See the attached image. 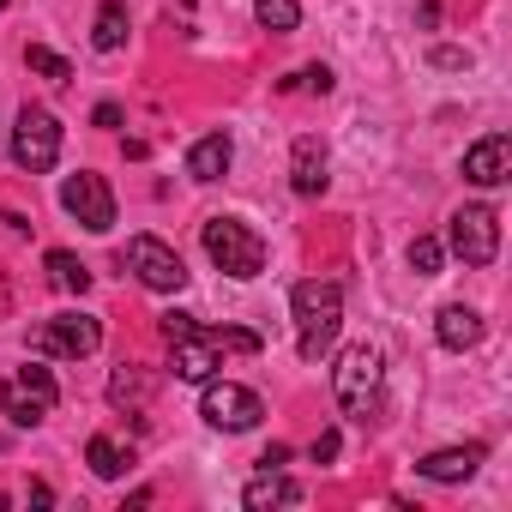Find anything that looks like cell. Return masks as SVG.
Listing matches in <instances>:
<instances>
[{"label":"cell","mask_w":512,"mask_h":512,"mask_svg":"<svg viewBox=\"0 0 512 512\" xmlns=\"http://www.w3.org/2000/svg\"><path fill=\"white\" fill-rule=\"evenodd\" d=\"M290 314H296V356H302V362H320V356L338 344V326H344V290L326 284V278H308V284H296Z\"/></svg>","instance_id":"1"},{"label":"cell","mask_w":512,"mask_h":512,"mask_svg":"<svg viewBox=\"0 0 512 512\" xmlns=\"http://www.w3.org/2000/svg\"><path fill=\"white\" fill-rule=\"evenodd\" d=\"M169 350H175V380H187V386H205L217 368H223V350H260V332H241V326H193V332H181V338H169Z\"/></svg>","instance_id":"2"},{"label":"cell","mask_w":512,"mask_h":512,"mask_svg":"<svg viewBox=\"0 0 512 512\" xmlns=\"http://www.w3.org/2000/svg\"><path fill=\"white\" fill-rule=\"evenodd\" d=\"M199 241H205V253H211V266L223 272V278H260L266 272V241L253 235L247 223H235V217H205V229H199Z\"/></svg>","instance_id":"3"},{"label":"cell","mask_w":512,"mask_h":512,"mask_svg":"<svg viewBox=\"0 0 512 512\" xmlns=\"http://www.w3.org/2000/svg\"><path fill=\"white\" fill-rule=\"evenodd\" d=\"M380 380H386V356H380L374 344H350V350L338 356V368H332V392H338V404H344L356 422H368V416L380 410Z\"/></svg>","instance_id":"4"},{"label":"cell","mask_w":512,"mask_h":512,"mask_svg":"<svg viewBox=\"0 0 512 512\" xmlns=\"http://www.w3.org/2000/svg\"><path fill=\"white\" fill-rule=\"evenodd\" d=\"M446 247L458 253L464 266H494V253H500V217H494V205H458L452 223H446Z\"/></svg>","instance_id":"5"},{"label":"cell","mask_w":512,"mask_h":512,"mask_svg":"<svg viewBox=\"0 0 512 512\" xmlns=\"http://www.w3.org/2000/svg\"><path fill=\"white\" fill-rule=\"evenodd\" d=\"M199 416L211 422V428H223V434H247V428H260V416H266V404H260V392L253 386H235V380H205V398H199Z\"/></svg>","instance_id":"6"},{"label":"cell","mask_w":512,"mask_h":512,"mask_svg":"<svg viewBox=\"0 0 512 512\" xmlns=\"http://www.w3.org/2000/svg\"><path fill=\"white\" fill-rule=\"evenodd\" d=\"M13 163L25 175H49L61 163V121L49 109H19V121H13Z\"/></svg>","instance_id":"7"},{"label":"cell","mask_w":512,"mask_h":512,"mask_svg":"<svg viewBox=\"0 0 512 512\" xmlns=\"http://www.w3.org/2000/svg\"><path fill=\"white\" fill-rule=\"evenodd\" d=\"M103 344V320L97 314H55L31 332V350L37 356H61V362H79V356H97Z\"/></svg>","instance_id":"8"},{"label":"cell","mask_w":512,"mask_h":512,"mask_svg":"<svg viewBox=\"0 0 512 512\" xmlns=\"http://www.w3.org/2000/svg\"><path fill=\"white\" fill-rule=\"evenodd\" d=\"M121 266H127L145 290H157V296H169V290H181V284H187L181 253H175L169 241H157V235H133V241H127V253H121Z\"/></svg>","instance_id":"9"},{"label":"cell","mask_w":512,"mask_h":512,"mask_svg":"<svg viewBox=\"0 0 512 512\" xmlns=\"http://www.w3.org/2000/svg\"><path fill=\"white\" fill-rule=\"evenodd\" d=\"M61 211H67L73 223H85L91 235H109V229H115V193H109V181L91 175V169H79V175L61 181Z\"/></svg>","instance_id":"10"},{"label":"cell","mask_w":512,"mask_h":512,"mask_svg":"<svg viewBox=\"0 0 512 512\" xmlns=\"http://www.w3.org/2000/svg\"><path fill=\"white\" fill-rule=\"evenodd\" d=\"M482 458H488V446H482V440H470V446H440V452L416 458V476H422V482L452 488V482H470V476L482 470Z\"/></svg>","instance_id":"11"},{"label":"cell","mask_w":512,"mask_h":512,"mask_svg":"<svg viewBox=\"0 0 512 512\" xmlns=\"http://www.w3.org/2000/svg\"><path fill=\"white\" fill-rule=\"evenodd\" d=\"M506 175H512V139H506V133H488V139H476V145L464 151V181L500 187Z\"/></svg>","instance_id":"12"},{"label":"cell","mask_w":512,"mask_h":512,"mask_svg":"<svg viewBox=\"0 0 512 512\" xmlns=\"http://www.w3.org/2000/svg\"><path fill=\"white\" fill-rule=\"evenodd\" d=\"M326 181H332V175H326V145H320L314 133H302L296 151H290V187H296L302 199H320Z\"/></svg>","instance_id":"13"},{"label":"cell","mask_w":512,"mask_h":512,"mask_svg":"<svg viewBox=\"0 0 512 512\" xmlns=\"http://www.w3.org/2000/svg\"><path fill=\"white\" fill-rule=\"evenodd\" d=\"M296 500H302V488H296L290 476L266 470V464H260V476L241 488V506H247V512H272V506H296Z\"/></svg>","instance_id":"14"},{"label":"cell","mask_w":512,"mask_h":512,"mask_svg":"<svg viewBox=\"0 0 512 512\" xmlns=\"http://www.w3.org/2000/svg\"><path fill=\"white\" fill-rule=\"evenodd\" d=\"M434 338H440V350H476L482 344V314L464 308V302H452V308H440Z\"/></svg>","instance_id":"15"},{"label":"cell","mask_w":512,"mask_h":512,"mask_svg":"<svg viewBox=\"0 0 512 512\" xmlns=\"http://www.w3.org/2000/svg\"><path fill=\"white\" fill-rule=\"evenodd\" d=\"M229 163H235L229 133H205V139L187 151V175H193V181H223V175H229Z\"/></svg>","instance_id":"16"},{"label":"cell","mask_w":512,"mask_h":512,"mask_svg":"<svg viewBox=\"0 0 512 512\" xmlns=\"http://www.w3.org/2000/svg\"><path fill=\"white\" fill-rule=\"evenodd\" d=\"M85 464L103 476V482H115V476H127V464H133V452L115 440V434H91V446H85Z\"/></svg>","instance_id":"17"},{"label":"cell","mask_w":512,"mask_h":512,"mask_svg":"<svg viewBox=\"0 0 512 512\" xmlns=\"http://www.w3.org/2000/svg\"><path fill=\"white\" fill-rule=\"evenodd\" d=\"M43 272H49V284H55L61 296H85V290H91V272L79 266V253H67V247H55V253H49Z\"/></svg>","instance_id":"18"},{"label":"cell","mask_w":512,"mask_h":512,"mask_svg":"<svg viewBox=\"0 0 512 512\" xmlns=\"http://www.w3.org/2000/svg\"><path fill=\"white\" fill-rule=\"evenodd\" d=\"M13 386H19V392H25V398H31V404L43 410V416H49V410L61 404V386H55V374H49L43 362H25V368L13 374Z\"/></svg>","instance_id":"19"},{"label":"cell","mask_w":512,"mask_h":512,"mask_svg":"<svg viewBox=\"0 0 512 512\" xmlns=\"http://www.w3.org/2000/svg\"><path fill=\"white\" fill-rule=\"evenodd\" d=\"M91 43H97L103 55L127 49V0H103V7H97V31H91Z\"/></svg>","instance_id":"20"},{"label":"cell","mask_w":512,"mask_h":512,"mask_svg":"<svg viewBox=\"0 0 512 512\" xmlns=\"http://www.w3.org/2000/svg\"><path fill=\"white\" fill-rule=\"evenodd\" d=\"M145 398H151V374L145 368H115L109 374V404L115 410H139Z\"/></svg>","instance_id":"21"},{"label":"cell","mask_w":512,"mask_h":512,"mask_svg":"<svg viewBox=\"0 0 512 512\" xmlns=\"http://www.w3.org/2000/svg\"><path fill=\"white\" fill-rule=\"evenodd\" d=\"M253 19H260L266 31H296L302 7H296V0H253Z\"/></svg>","instance_id":"22"},{"label":"cell","mask_w":512,"mask_h":512,"mask_svg":"<svg viewBox=\"0 0 512 512\" xmlns=\"http://www.w3.org/2000/svg\"><path fill=\"white\" fill-rule=\"evenodd\" d=\"M440 260H446V241H440V235H416V241H410V272H416V278H434Z\"/></svg>","instance_id":"23"},{"label":"cell","mask_w":512,"mask_h":512,"mask_svg":"<svg viewBox=\"0 0 512 512\" xmlns=\"http://www.w3.org/2000/svg\"><path fill=\"white\" fill-rule=\"evenodd\" d=\"M25 67H31V73H43V79H55V85H67V79H73L67 55H55V49H43V43H31V49H25Z\"/></svg>","instance_id":"24"},{"label":"cell","mask_w":512,"mask_h":512,"mask_svg":"<svg viewBox=\"0 0 512 512\" xmlns=\"http://www.w3.org/2000/svg\"><path fill=\"white\" fill-rule=\"evenodd\" d=\"M284 91H308V97H326V91H332V67H302L296 79H284Z\"/></svg>","instance_id":"25"},{"label":"cell","mask_w":512,"mask_h":512,"mask_svg":"<svg viewBox=\"0 0 512 512\" xmlns=\"http://www.w3.org/2000/svg\"><path fill=\"white\" fill-rule=\"evenodd\" d=\"M428 61H434V67H446V73H458V67H470V49H434Z\"/></svg>","instance_id":"26"},{"label":"cell","mask_w":512,"mask_h":512,"mask_svg":"<svg viewBox=\"0 0 512 512\" xmlns=\"http://www.w3.org/2000/svg\"><path fill=\"white\" fill-rule=\"evenodd\" d=\"M193 326H199L193 314H163V320H157V332H163V338H181V332H193Z\"/></svg>","instance_id":"27"},{"label":"cell","mask_w":512,"mask_h":512,"mask_svg":"<svg viewBox=\"0 0 512 512\" xmlns=\"http://www.w3.org/2000/svg\"><path fill=\"white\" fill-rule=\"evenodd\" d=\"M308 452H314V464H332V458H338V428H326V434H320Z\"/></svg>","instance_id":"28"},{"label":"cell","mask_w":512,"mask_h":512,"mask_svg":"<svg viewBox=\"0 0 512 512\" xmlns=\"http://www.w3.org/2000/svg\"><path fill=\"white\" fill-rule=\"evenodd\" d=\"M91 121H97V127H121V103H97Z\"/></svg>","instance_id":"29"},{"label":"cell","mask_w":512,"mask_h":512,"mask_svg":"<svg viewBox=\"0 0 512 512\" xmlns=\"http://www.w3.org/2000/svg\"><path fill=\"white\" fill-rule=\"evenodd\" d=\"M266 470H278V464H290V446H266V458H260Z\"/></svg>","instance_id":"30"},{"label":"cell","mask_w":512,"mask_h":512,"mask_svg":"<svg viewBox=\"0 0 512 512\" xmlns=\"http://www.w3.org/2000/svg\"><path fill=\"white\" fill-rule=\"evenodd\" d=\"M7 7H13V0H0V13H7Z\"/></svg>","instance_id":"31"}]
</instances>
